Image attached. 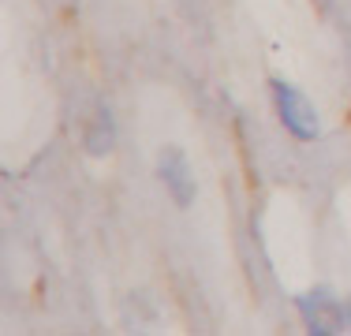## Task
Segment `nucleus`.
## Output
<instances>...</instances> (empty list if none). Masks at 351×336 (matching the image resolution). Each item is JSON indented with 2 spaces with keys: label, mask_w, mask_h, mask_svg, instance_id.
<instances>
[{
  "label": "nucleus",
  "mask_w": 351,
  "mask_h": 336,
  "mask_svg": "<svg viewBox=\"0 0 351 336\" xmlns=\"http://www.w3.org/2000/svg\"><path fill=\"white\" fill-rule=\"evenodd\" d=\"M157 172H161L165 187H169V195H172V202L180 209H187L191 202H195V176H191V168H187V157H183L176 146H165L161 149Z\"/></svg>",
  "instance_id": "3"
},
{
  "label": "nucleus",
  "mask_w": 351,
  "mask_h": 336,
  "mask_svg": "<svg viewBox=\"0 0 351 336\" xmlns=\"http://www.w3.org/2000/svg\"><path fill=\"white\" fill-rule=\"evenodd\" d=\"M273 97H277V112H280L284 128L295 134V139H303V142L317 139V112H314L311 101L303 97V90H295V86L277 79L273 82Z\"/></svg>",
  "instance_id": "2"
},
{
  "label": "nucleus",
  "mask_w": 351,
  "mask_h": 336,
  "mask_svg": "<svg viewBox=\"0 0 351 336\" xmlns=\"http://www.w3.org/2000/svg\"><path fill=\"white\" fill-rule=\"evenodd\" d=\"M82 142H86L90 157H105L108 149H112L116 142V128H112V116H108V108H97L94 120H90L86 134H82Z\"/></svg>",
  "instance_id": "4"
},
{
  "label": "nucleus",
  "mask_w": 351,
  "mask_h": 336,
  "mask_svg": "<svg viewBox=\"0 0 351 336\" xmlns=\"http://www.w3.org/2000/svg\"><path fill=\"white\" fill-rule=\"evenodd\" d=\"M299 314H303L306 329L311 333H348L351 329V307L340 299H332L329 291H311V296H299Z\"/></svg>",
  "instance_id": "1"
}]
</instances>
